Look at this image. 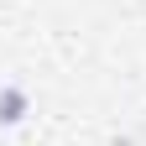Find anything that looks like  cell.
I'll use <instances>...</instances> for the list:
<instances>
[{"label": "cell", "mask_w": 146, "mask_h": 146, "mask_svg": "<svg viewBox=\"0 0 146 146\" xmlns=\"http://www.w3.org/2000/svg\"><path fill=\"white\" fill-rule=\"evenodd\" d=\"M26 110H31V94H26L21 84H5V89H0V125H5V131L26 120Z\"/></svg>", "instance_id": "6da1fadb"}]
</instances>
